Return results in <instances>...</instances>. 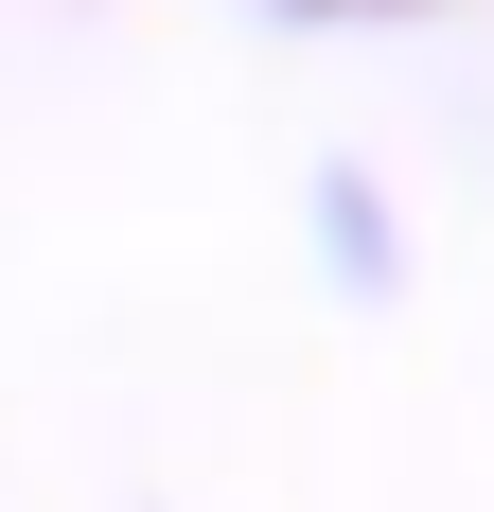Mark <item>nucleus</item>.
I'll return each mask as SVG.
<instances>
[{"instance_id": "1", "label": "nucleus", "mask_w": 494, "mask_h": 512, "mask_svg": "<svg viewBox=\"0 0 494 512\" xmlns=\"http://www.w3.org/2000/svg\"><path fill=\"white\" fill-rule=\"evenodd\" d=\"M300 265H318V301L336 318H406L424 301V212L371 142H318L300 159Z\"/></svg>"}, {"instance_id": "2", "label": "nucleus", "mask_w": 494, "mask_h": 512, "mask_svg": "<svg viewBox=\"0 0 494 512\" xmlns=\"http://www.w3.org/2000/svg\"><path fill=\"white\" fill-rule=\"evenodd\" d=\"M142 512H177V495H142Z\"/></svg>"}]
</instances>
